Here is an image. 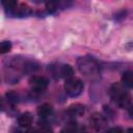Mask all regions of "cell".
I'll list each match as a JSON object with an SVG mask.
<instances>
[{
    "instance_id": "6da1fadb",
    "label": "cell",
    "mask_w": 133,
    "mask_h": 133,
    "mask_svg": "<svg viewBox=\"0 0 133 133\" xmlns=\"http://www.w3.org/2000/svg\"><path fill=\"white\" fill-rule=\"evenodd\" d=\"M77 66L79 72L84 75L88 79L98 78L101 74V65L100 63L92 57L84 56L80 57L77 60Z\"/></svg>"
},
{
    "instance_id": "7a4b0ae2",
    "label": "cell",
    "mask_w": 133,
    "mask_h": 133,
    "mask_svg": "<svg viewBox=\"0 0 133 133\" xmlns=\"http://www.w3.org/2000/svg\"><path fill=\"white\" fill-rule=\"evenodd\" d=\"M109 95L111 100L121 108H127L130 106L131 103V95L127 90L124 84L113 83L110 87Z\"/></svg>"
},
{
    "instance_id": "3957f363",
    "label": "cell",
    "mask_w": 133,
    "mask_h": 133,
    "mask_svg": "<svg viewBox=\"0 0 133 133\" xmlns=\"http://www.w3.org/2000/svg\"><path fill=\"white\" fill-rule=\"evenodd\" d=\"M25 64H26V61H23L15 57L9 61L7 60L6 64L4 65V74H5L6 80L10 83L17 82L20 79L21 74L25 73Z\"/></svg>"
},
{
    "instance_id": "277c9868",
    "label": "cell",
    "mask_w": 133,
    "mask_h": 133,
    "mask_svg": "<svg viewBox=\"0 0 133 133\" xmlns=\"http://www.w3.org/2000/svg\"><path fill=\"white\" fill-rule=\"evenodd\" d=\"M83 88H84V85H83L82 81L78 78L72 77V78L65 80L64 90H65L66 95L72 98H76V97L80 96L83 91Z\"/></svg>"
},
{
    "instance_id": "5b68a950",
    "label": "cell",
    "mask_w": 133,
    "mask_h": 133,
    "mask_svg": "<svg viewBox=\"0 0 133 133\" xmlns=\"http://www.w3.org/2000/svg\"><path fill=\"white\" fill-rule=\"evenodd\" d=\"M29 85L34 94H42L47 89L48 86V80L45 77L42 76H33L29 80Z\"/></svg>"
},
{
    "instance_id": "8992f818",
    "label": "cell",
    "mask_w": 133,
    "mask_h": 133,
    "mask_svg": "<svg viewBox=\"0 0 133 133\" xmlns=\"http://www.w3.org/2000/svg\"><path fill=\"white\" fill-rule=\"evenodd\" d=\"M52 73L57 78H63V79L68 80V79H70V78L73 77L74 70L69 64H58L56 66H53Z\"/></svg>"
},
{
    "instance_id": "52a82bcc",
    "label": "cell",
    "mask_w": 133,
    "mask_h": 133,
    "mask_svg": "<svg viewBox=\"0 0 133 133\" xmlns=\"http://www.w3.org/2000/svg\"><path fill=\"white\" fill-rule=\"evenodd\" d=\"M89 122H90V125L94 127V129L97 130V131L103 130L107 126V119H106V117L103 114L99 113V112L94 113L90 116Z\"/></svg>"
},
{
    "instance_id": "ba28073f",
    "label": "cell",
    "mask_w": 133,
    "mask_h": 133,
    "mask_svg": "<svg viewBox=\"0 0 133 133\" xmlns=\"http://www.w3.org/2000/svg\"><path fill=\"white\" fill-rule=\"evenodd\" d=\"M33 123V116L30 112H25L23 114H21L18 118V124L20 127L23 128H28L32 125Z\"/></svg>"
},
{
    "instance_id": "9c48e42d",
    "label": "cell",
    "mask_w": 133,
    "mask_h": 133,
    "mask_svg": "<svg viewBox=\"0 0 133 133\" xmlns=\"http://www.w3.org/2000/svg\"><path fill=\"white\" fill-rule=\"evenodd\" d=\"M52 112H53L52 106H51L50 104H47V103L42 104V105L38 106V108H37V114H38L42 118H46V117L50 116V115L52 114Z\"/></svg>"
},
{
    "instance_id": "30bf717a",
    "label": "cell",
    "mask_w": 133,
    "mask_h": 133,
    "mask_svg": "<svg viewBox=\"0 0 133 133\" xmlns=\"http://www.w3.org/2000/svg\"><path fill=\"white\" fill-rule=\"evenodd\" d=\"M122 83L127 88H133V72L127 71L122 76Z\"/></svg>"
},
{
    "instance_id": "8fae6325",
    "label": "cell",
    "mask_w": 133,
    "mask_h": 133,
    "mask_svg": "<svg viewBox=\"0 0 133 133\" xmlns=\"http://www.w3.org/2000/svg\"><path fill=\"white\" fill-rule=\"evenodd\" d=\"M10 12H12L15 16H18V17H27L28 15H30V9L26 5H20L19 7H16V9H14Z\"/></svg>"
},
{
    "instance_id": "7c38bea8",
    "label": "cell",
    "mask_w": 133,
    "mask_h": 133,
    "mask_svg": "<svg viewBox=\"0 0 133 133\" xmlns=\"http://www.w3.org/2000/svg\"><path fill=\"white\" fill-rule=\"evenodd\" d=\"M69 113L72 115V116H80L84 113V107L80 104H76V105H73L70 107L69 109Z\"/></svg>"
},
{
    "instance_id": "4fadbf2b",
    "label": "cell",
    "mask_w": 133,
    "mask_h": 133,
    "mask_svg": "<svg viewBox=\"0 0 133 133\" xmlns=\"http://www.w3.org/2000/svg\"><path fill=\"white\" fill-rule=\"evenodd\" d=\"M1 4L6 10H8L10 12L14 9H16L17 4H18V0H1Z\"/></svg>"
},
{
    "instance_id": "5bb4252c",
    "label": "cell",
    "mask_w": 133,
    "mask_h": 133,
    "mask_svg": "<svg viewBox=\"0 0 133 133\" xmlns=\"http://www.w3.org/2000/svg\"><path fill=\"white\" fill-rule=\"evenodd\" d=\"M10 49H11V43L10 42H8V41L1 42V44H0V52H1V54L7 53Z\"/></svg>"
},
{
    "instance_id": "9a60e30c",
    "label": "cell",
    "mask_w": 133,
    "mask_h": 133,
    "mask_svg": "<svg viewBox=\"0 0 133 133\" xmlns=\"http://www.w3.org/2000/svg\"><path fill=\"white\" fill-rule=\"evenodd\" d=\"M72 2H73V0H56L57 6H58V10L68 8L72 4Z\"/></svg>"
},
{
    "instance_id": "2e32d148",
    "label": "cell",
    "mask_w": 133,
    "mask_h": 133,
    "mask_svg": "<svg viewBox=\"0 0 133 133\" xmlns=\"http://www.w3.org/2000/svg\"><path fill=\"white\" fill-rule=\"evenodd\" d=\"M128 112H129V115L131 116V118H133V105L129 107V110H128Z\"/></svg>"
},
{
    "instance_id": "e0dca14e",
    "label": "cell",
    "mask_w": 133,
    "mask_h": 133,
    "mask_svg": "<svg viewBox=\"0 0 133 133\" xmlns=\"http://www.w3.org/2000/svg\"><path fill=\"white\" fill-rule=\"evenodd\" d=\"M107 131H109V132H111V131H114V132H121L122 131V129H119V128H110V129H107Z\"/></svg>"
},
{
    "instance_id": "ac0fdd59",
    "label": "cell",
    "mask_w": 133,
    "mask_h": 133,
    "mask_svg": "<svg viewBox=\"0 0 133 133\" xmlns=\"http://www.w3.org/2000/svg\"><path fill=\"white\" fill-rule=\"evenodd\" d=\"M32 2H34V3H37V4H39V3H44V2H47L48 0H31Z\"/></svg>"
},
{
    "instance_id": "d6986e66",
    "label": "cell",
    "mask_w": 133,
    "mask_h": 133,
    "mask_svg": "<svg viewBox=\"0 0 133 133\" xmlns=\"http://www.w3.org/2000/svg\"><path fill=\"white\" fill-rule=\"evenodd\" d=\"M129 131H131V132H133V128H131V129H129Z\"/></svg>"
}]
</instances>
